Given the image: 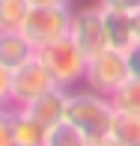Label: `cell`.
Here are the masks:
<instances>
[{"mask_svg":"<svg viewBox=\"0 0 140 146\" xmlns=\"http://www.w3.org/2000/svg\"><path fill=\"white\" fill-rule=\"evenodd\" d=\"M92 146H125L119 137H113V134H107V137H102V140H96Z\"/></svg>","mask_w":140,"mask_h":146,"instance_id":"obj_20","label":"cell"},{"mask_svg":"<svg viewBox=\"0 0 140 146\" xmlns=\"http://www.w3.org/2000/svg\"><path fill=\"white\" fill-rule=\"evenodd\" d=\"M0 146H15V134H12V108H0Z\"/></svg>","mask_w":140,"mask_h":146,"instance_id":"obj_15","label":"cell"},{"mask_svg":"<svg viewBox=\"0 0 140 146\" xmlns=\"http://www.w3.org/2000/svg\"><path fill=\"white\" fill-rule=\"evenodd\" d=\"M131 78L128 72V60H125V51H116V48H104L98 54H92L86 60V75H84V84L90 90L102 92V96H113L125 81Z\"/></svg>","mask_w":140,"mask_h":146,"instance_id":"obj_3","label":"cell"},{"mask_svg":"<svg viewBox=\"0 0 140 146\" xmlns=\"http://www.w3.org/2000/svg\"><path fill=\"white\" fill-rule=\"evenodd\" d=\"M0 108H12V72L0 66Z\"/></svg>","mask_w":140,"mask_h":146,"instance_id":"obj_16","label":"cell"},{"mask_svg":"<svg viewBox=\"0 0 140 146\" xmlns=\"http://www.w3.org/2000/svg\"><path fill=\"white\" fill-rule=\"evenodd\" d=\"M98 6H107V9H122V12H140V0H96Z\"/></svg>","mask_w":140,"mask_h":146,"instance_id":"obj_17","label":"cell"},{"mask_svg":"<svg viewBox=\"0 0 140 146\" xmlns=\"http://www.w3.org/2000/svg\"><path fill=\"white\" fill-rule=\"evenodd\" d=\"M36 57L45 63V69L51 72L57 87L63 90H75L78 84H84V75H86V57L81 48L75 45L72 36H63L57 42H48L36 51Z\"/></svg>","mask_w":140,"mask_h":146,"instance_id":"obj_2","label":"cell"},{"mask_svg":"<svg viewBox=\"0 0 140 146\" xmlns=\"http://www.w3.org/2000/svg\"><path fill=\"white\" fill-rule=\"evenodd\" d=\"M110 102H113V108L122 110V113H140V78L131 75L128 81L110 96Z\"/></svg>","mask_w":140,"mask_h":146,"instance_id":"obj_12","label":"cell"},{"mask_svg":"<svg viewBox=\"0 0 140 146\" xmlns=\"http://www.w3.org/2000/svg\"><path fill=\"white\" fill-rule=\"evenodd\" d=\"M30 12L27 0H0V30H21Z\"/></svg>","mask_w":140,"mask_h":146,"instance_id":"obj_14","label":"cell"},{"mask_svg":"<svg viewBox=\"0 0 140 146\" xmlns=\"http://www.w3.org/2000/svg\"><path fill=\"white\" fill-rule=\"evenodd\" d=\"M33 57H36V45L21 30H0V66L15 72Z\"/></svg>","mask_w":140,"mask_h":146,"instance_id":"obj_9","label":"cell"},{"mask_svg":"<svg viewBox=\"0 0 140 146\" xmlns=\"http://www.w3.org/2000/svg\"><path fill=\"white\" fill-rule=\"evenodd\" d=\"M69 36L75 39V45L84 51L86 57L98 54L107 48V36H104V18H102V6H84V9L72 12V27Z\"/></svg>","mask_w":140,"mask_h":146,"instance_id":"obj_5","label":"cell"},{"mask_svg":"<svg viewBox=\"0 0 140 146\" xmlns=\"http://www.w3.org/2000/svg\"><path fill=\"white\" fill-rule=\"evenodd\" d=\"M45 146H92L81 131L75 128L72 122H57L54 128H48V134H45Z\"/></svg>","mask_w":140,"mask_h":146,"instance_id":"obj_13","label":"cell"},{"mask_svg":"<svg viewBox=\"0 0 140 146\" xmlns=\"http://www.w3.org/2000/svg\"><path fill=\"white\" fill-rule=\"evenodd\" d=\"M66 98H69V90L51 87V90H45L42 96H36L33 102H27L21 110L27 116H33L36 122H42L45 128H54L57 122L66 119Z\"/></svg>","mask_w":140,"mask_h":146,"instance_id":"obj_7","label":"cell"},{"mask_svg":"<svg viewBox=\"0 0 140 146\" xmlns=\"http://www.w3.org/2000/svg\"><path fill=\"white\" fill-rule=\"evenodd\" d=\"M51 87H57V84L51 78V72L45 69V63L39 57L27 60L24 66H18L12 72V108H24L27 102H33Z\"/></svg>","mask_w":140,"mask_h":146,"instance_id":"obj_6","label":"cell"},{"mask_svg":"<svg viewBox=\"0 0 140 146\" xmlns=\"http://www.w3.org/2000/svg\"><path fill=\"white\" fill-rule=\"evenodd\" d=\"M110 134L119 137L125 146H140V113H122V110H116Z\"/></svg>","mask_w":140,"mask_h":146,"instance_id":"obj_11","label":"cell"},{"mask_svg":"<svg viewBox=\"0 0 140 146\" xmlns=\"http://www.w3.org/2000/svg\"><path fill=\"white\" fill-rule=\"evenodd\" d=\"M102 18H104V36H107V48L116 51H128L137 42V27H134V15L122 9H107L102 6Z\"/></svg>","mask_w":140,"mask_h":146,"instance_id":"obj_8","label":"cell"},{"mask_svg":"<svg viewBox=\"0 0 140 146\" xmlns=\"http://www.w3.org/2000/svg\"><path fill=\"white\" fill-rule=\"evenodd\" d=\"M113 113H116V108H113L110 96H102V92H96L90 87L84 92L69 90V98H66V122H72L90 143H96V140L110 134Z\"/></svg>","mask_w":140,"mask_h":146,"instance_id":"obj_1","label":"cell"},{"mask_svg":"<svg viewBox=\"0 0 140 146\" xmlns=\"http://www.w3.org/2000/svg\"><path fill=\"white\" fill-rule=\"evenodd\" d=\"M12 134H15V146H45L48 128L27 116L21 108H12Z\"/></svg>","mask_w":140,"mask_h":146,"instance_id":"obj_10","label":"cell"},{"mask_svg":"<svg viewBox=\"0 0 140 146\" xmlns=\"http://www.w3.org/2000/svg\"><path fill=\"white\" fill-rule=\"evenodd\" d=\"M30 6H72V0H27Z\"/></svg>","mask_w":140,"mask_h":146,"instance_id":"obj_19","label":"cell"},{"mask_svg":"<svg viewBox=\"0 0 140 146\" xmlns=\"http://www.w3.org/2000/svg\"><path fill=\"white\" fill-rule=\"evenodd\" d=\"M125 60H128V72L140 78V39H137L134 45H131L128 51H125Z\"/></svg>","mask_w":140,"mask_h":146,"instance_id":"obj_18","label":"cell"},{"mask_svg":"<svg viewBox=\"0 0 140 146\" xmlns=\"http://www.w3.org/2000/svg\"><path fill=\"white\" fill-rule=\"evenodd\" d=\"M72 12H75L72 6H30L27 18H24V24H21V33L39 51L42 45L69 36Z\"/></svg>","mask_w":140,"mask_h":146,"instance_id":"obj_4","label":"cell"},{"mask_svg":"<svg viewBox=\"0 0 140 146\" xmlns=\"http://www.w3.org/2000/svg\"><path fill=\"white\" fill-rule=\"evenodd\" d=\"M134 27H137V39H140V12H134Z\"/></svg>","mask_w":140,"mask_h":146,"instance_id":"obj_21","label":"cell"}]
</instances>
